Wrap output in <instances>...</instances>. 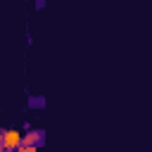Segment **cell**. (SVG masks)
Instances as JSON below:
<instances>
[{"instance_id":"obj_1","label":"cell","mask_w":152,"mask_h":152,"mask_svg":"<svg viewBox=\"0 0 152 152\" xmlns=\"http://www.w3.org/2000/svg\"><path fill=\"white\" fill-rule=\"evenodd\" d=\"M21 133L19 131H14V128H10V131H2V147L5 150H12V152H17V147L21 145Z\"/></svg>"},{"instance_id":"obj_2","label":"cell","mask_w":152,"mask_h":152,"mask_svg":"<svg viewBox=\"0 0 152 152\" xmlns=\"http://www.w3.org/2000/svg\"><path fill=\"white\" fill-rule=\"evenodd\" d=\"M40 140H43V131H31L21 138V145H40Z\"/></svg>"},{"instance_id":"obj_3","label":"cell","mask_w":152,"mask_h":152,"mask_svg":"<svg viewBox=\"0 0 152 152\" xmlns=\"http://www.w3.org/2000/svg\"><path fill=\"white\" fill-rule=\"evenodd\" d=\"M17 152H38V147L36 145H19Z\"/></svg>"},{"instance_id":"obj_4","label":"cell","mask_w":152,"mask_h":152,"mask_svg":"<svg viewBox=\"0 0 152 152\" xmlns=\"http://www.w3.org/2000/svg\"><path fill=\"white\" fill-rule=\"evenodd\" d=\"M0 145H2V131H0Z\"/></svg>"},{"instance_id":"obj_5","label":"cell","mask_w":152,"mask_h":152,"mask_svg":"<svg viewBox=\"0 0 152 152\" xmlns=\"http://www.w3.org/2000/svg\"><path fill=\"white\" fill-rule=\"evenodd\" d=\"M0 152H5V147H2V145H0Z\"/></svg>"},{"instance_id":"obj_6","label":"cell","mask_w":152,"mask_h":152,"mask_svg":"<svg viewBox=\"0 0 152 152\" xmlns=\"http://www.w3.org/2000/svg\"><path fill=\"white\" fill-rule=\"evenodd\" d=\"M5 152H12V150H5Z\"/></svg>"}]
</instances>
